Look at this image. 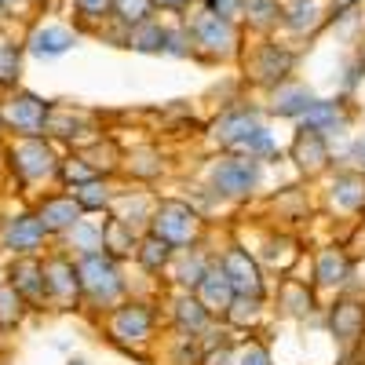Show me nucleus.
I'll return each instance as SVG.
<instances>
[{
    "label": "nucleus",
    "mask_w": 365,
    "mask_h": 365,
    "mask_svg": "<svg viewBox=\"0 0 365 365\" xmlns=\"http://www.w3.org/2000/svg\"><path fill=\"white\" fill-rule=\"evenodd\" d=\"M139 259H143V267L146 270H161L165 267V259H168V241L165 237H150V241H143V249H139Z\"/></svg>",
    "instance_id": "28"
},
{
    "label": "nucleus",
    "mask_w": 365,
    "mask_h": 365,
    "mask_svg": "<svg viewBox=\"0 0 365 365\" xmlns=\"http://www.w3.org/2000/svg\"><path fill=\"white\" fill-rule=\"evenodd\" d=\"M19 314H22V292L15 285H4V289H0V329L15 325Z\"/></svg>",
    "instance_id": "27"
},
{
    "label": "nucleus",
    "mask_w": 365,
    "mask_h": 365,
    "mask_svg": "<svg viewBox=\"0 0 365 365\" xmlns=\"http://www.w3.org/2000/svg\"><path fill=\"white\" fill-rule=\"evenodd\" d=\"M336 201L344 205V208H358V205H365V179L361 175H354V172H347V175H336Z\"/></svg>",
    "instance_id": "23"
},
{
    "label": "nucleus",
    "mask_w": 365,
    "mask_h": 365,
    "mask_svg": "<svg viewBox=\"0 0 365 365\" xmlns=\"http://www.w3.org/2000/svg\"><path fill=\"white\" fill-rule=\"evenodd\" d=\"M212 182H216L223 194H249L259 182V165L252 158H223L212 168Z\"/></svg>",
    "instance_id": "4"
},
{
    "label": "nucleus",
    "mask_w": 365,
    "mask_h": 365,
    "mask_svg": "<svg viewBox=\"0 0 365 365\" xmlns=\"http://www.w3.org/2000/svg\"><path fill=\"white\" fill-rule=\"evenodd\" d=\"M26 4V0H0V8H4V11H15V8H22Z\"/></svg>",
    "instance_id": "37"
},
{
    "label": "nucleus",
    "mask_w": 365,
    "mask_h": 365,
    "mask_svg": "<svg viewBox=\"0 0 365 365\" xmlns=\"http://www.w3.org/2000/svg\"><path fill=\"white\" fill-rule=\"evenodd\" d=\"M311 103H314V99H311V91L303 88V84H289V88H282V91H274V110H278L282 117L307 113Z\"/></svg>",
    "instance_id": "19"
},
{
    "label": "nucleus",
    "mask_w": 365,
    "mask_h": 365,
    "mask_svg": "<svg viewBox=\"0 0 365 365\" xmlns=\"http://www.w3.org/2000/svg\"><path fill=\"white\" fill-rule=\"evenodd\" d=\"M282 22L292 34H314V29L325 22V4L322 0H285L282 4Z\"/></svg>",
    "instance_id": "7"
},
{
    "label": "nucleus",
    "mask_w": 365,
    "mask_h": 365,
    "mask_svg": "<svg viewBox=\"0 0 365 365\" xmlns=\"http://www.w3.org/2000/svg\"><path fill=\"white\" fill-rule=\"evenodd\" d=\"M194 230H197V216H194L187 205L168 201V205L158 208V216H154V234L165 237L168 245H187V241L194 237Z\"/></svg>",
    "instance_id": "3"
},
{
    "label": "nucleus",
    "mask_w": 365,
    "mask_h": 365,
    "mask_svg": "<svg viewBox=\"0 0 365 365\" xmlns=\"http://www.w3.org/2000/svg\"><path fill=\"white\" fill-rule=\"evenodd\" d=\"M241 365H270V358H267V351H263V347H249V351H245V358H241Z\"/></svg>",
    "instance_id": "35"
},
{
    "label": "nucleus",
    "mask_w": 365,
    "mask_h": 365,
    "mask_svg": "<svg viewBox=\"0 0 365 365\" xmlns=\"http://www.w3.org/2000/svg\"><path fill=\"white\" fill-rule=\"evenodd\" d=\"M73 365H84V361H73Z\"/></svg>",
    "instance_id": "38"
},
{
    "label": "nucleus",
    "mask_w": 365,
    "mask_h": 365,
    "mask_svg": "<svg viewBox=\"0 0 365 365\" xmlns=\"http://www.w3.org/2000/svg\"><path fill=\"white\" fill-rule=\"evenodd\" d=\"M77 274H81V285L88 289V296H96L103 303H110L120 289H125V282H120L113 259L110 256H99V252H88L84 263L77 267Z\"/></svg>",
    "instance_id": "2"
},
{
    "label": "nucleus",
    "mask_w": 365,
    "mask_h": 365,
    "mask_svg": "<svg viewBox=\"0 0 365 365\" xmlns=\"http://www.w3.org/2000/svg\"><path fill=\"white\" fill-rule=\"evenodd\" d=\"M81 205L73 201V197H51V201H44V208H41V223L48 227V230H63V227H73V223H81Z\"/></svg>",
    "instance_id": "13"
},
{
    "label": "nucleus",
    "mask_w": 365,
    "mask_h": 365,
    "mask_svg": "<svg viewBox=\"0 0 365 365\" xmlns=\"http://www.w3.org/2000/svg\"><path fill=\"white\" fill-rule=\"evenodd\" d=\"M11 285H15L22 296H29V299H41V296L48 292V285H44V267L34 263V259H19V263L11 267Z\"/></svg>",
    "instance_id": "14"
},
{
    "label": "nucleus",
    "mask_w": 365,
    "mask_h": 365,
    "mask_svg": "<svg viewBox=\"0 0 365 365\" xmlns=\"http://www.w3.org/2000/svg\"><path fill=\"white\" fill-rule=\"evenodd\" d=\"M187 34H190V44L208 51V55H230L237 48V19L197 8L187 19Z\"/></svg>",
    "instance_id": "1"
},
{
    "label": "nucleus",
    "mask_w": 365,
    "mask_h": 365,
    "mask_svg": "<svg viewBox=\"0 0 365 365\" xmlns=\"http://www.w3.org/2000/svg\"><path fill=\"white\" fill-rule=\"evenodd\" d=\"M103 245H110L113 256H125L132 249V237H125V220H113L103 227Z\"/></svg>",
    "instance_id": "29"
},
{
    "label": "nucleus",
    "mask_w": 365,
    "mask_h": 365,
    "mask_svg": "<svg viewBox=\"0 0 365 365\" xmlns=\"http://www.w3.org/2000/svg\"><path fill=\"white\" fill-rule=\"evenodd\" d=\"M190 4H194V0H154V8H161V11H175V15L190 11Z\"/></svg>",
    "instance_id": "34"
},
{
    "label": "nucleus",
    "mask_w": 365,
    "mask_h": 365,
    "mask_svg": "<svg viewBox=\"0 0 365 365\" xmlns=\"http://www.w3.org/2000/svg\"><path fill=\"white\" fill-rule=\"evenodd\" d=\"M4 120H8V125H15L19 132H26V135H37L44 128V120H48V106L41 99H34V96H19V99L8 103Z\"/></svg>",
    "instance_id": "8"
},
{
    "label": "nucleus",
    "mask_w": 365,
    "mask_h": 365,
    "mask_svg": "<svg viewBox=\"0 0 365 365\" xmlns=\"http://www.w3.org/2000/svg\"><path fill=\"white\" fill-rule=\"evenodd\" d=\"M150 325H154V311L146 303H132V307H120L113 318V332L125 340H146L150 336Z\"/></svg>",
    "instance_id": "10"
},
{
    "label": "nucleus",
    "mask_w": 365,
    "mask_h": 365,
    "mask_svg": "<svg viewBox=\"0 0 365 365\" xmlns=\"http://www.w3.org/2000/svg\"><path fill=\"white\" fill-rule=\"evenodd\" d=\"M201 8L216 11V15H227V19H237L241 15V0H197Z\"/></svg>",
    "instance_id": "33"
},
{
    "label": "nucleus",
    "mask_w": 365,
    "mask_h": 365,
    "mask_svg": "<svg viewBox=\"0 0 365 365\" xmlns=\"http://www.w3.org/2000/svg\"><path fill=\"white\" fill-rule=\"evenodd\" d=\"M365 329V307H358V303H336L332 307V332H336L340 340H358Z\"/></svg>",
    "instance_id": "15"
},
{
    "label": "nucleus",
    "mask_w": 365,
    "mask_h": 365,
    "mask_svg": "<svg viewBox=\"0 0 365 365\" xmlns=\"http://www.w3.org/2000/svg\"><path fill=\"white\" fill-rule=\"evenodd\" d=\"M11 161L15 168L22 172V179H41V175H51L55 172V158H51V150L37 139H26L11 150Z\"/></svg>",
    "instance_id": "6"
},
{
    "label": "nucleus",
    "mask_w": 365,
    "mask_h": 365,
    "mask_svg": "<svg viewBox=\"0 0 365 365\" xmlns=\"http://www.w3.org/2000/svg\"><path fill=\"white\" fill-rule=\"evenodd\" d=\"M44 285L51 296H70L81 285V274L66 259H51V263H44Z\"/></svg>",
    "instance_id": "18"
},
{
    "label": "nucleus",
    "mask_w": 365,
    "mask_h": 365,
    "mask_svg": "<svg viewBox=\"0 0 365 365\" xmlns=\"http://www.w3.org/2000/svg\"><path fill=\"white\" fill-rule=\"evenodd\" d=\"M241 15L259 29H270L282 22V0H241Z\"/></svg>",
    "instance_id": "20"
},
{
    "label": "nucleus",
    "mask_w": 365,
    "mask_h": 365,
    "mask_svg": "<svg viewBox=\"0 0 365 365\" xmlns=\"http://www.w3.org/2000/svg\"><path fill=\"white\" fill-rule=\"evenodd\" d=\"M0 11H4V8H0Z\"/></svg>",
    "instance_id": "40"
},
{
    "label": "nucleus",
    "mask_w": 365,
    "mask_h": 365,
    "mask_svg": "<svg viewBox=\"0 0 365 365\" xmlns=\"http://www.w3.org/2000/svg\"><path fill=\"white\" fill-rule=\"evenodd\" d=\"M292 70V51L278 48V44H263L259 48V63H256V77L259 81H282Z\"/></svg>",
    "instance_id": "16"
},
{
    "label": "nucleus",
    "mask_w": 365,
    "mask_h": 365,
    "mask_svg": "<svg viewBox=\"0 0 365 365\" xmlns=\"http://www.w3.org/2000/svg\"><path fill=\"white\" fill-rule=\"evenodd\" d=\"M201 303L208 311H230V303H234V285L227 278V270L223 267H212L205 270V278H201Z\"/></svg>",
    "instance_id": "9"
},
{
    "label": "nucleus",
    "mask_w": 365,
    "mask_h": 365,
    "mask_svg": "<svg viewBox=\"0 0 365 365\" xmlns=\"http://www.w3.org/2000/svg\"><path fill=\"white\" fill-rule=\"evenodd\" d=\"M361 0H329V8H332V15H344V11H351V8H358Z\"/></svg>",
    "instance_id": "36"
},
{
    "label": "nucleus",
    "mask_w": 365,
    "mask_h": 365,
    "mask_svg": "<svg viewBox=\"0 0 365 365\" xmlns=\"http://www.w3.org/2000/svg\"><path fill=\"white\" fill-rule=\"evenodd\" d=\"M22 70V48L19 44H0V84L11 88Z\"/></svg>",
    "instance_id": "26"
},
{
    "label": "nucleus",
    "mask_w": 365,
    "mask_h": 365,
    "mask_svg": "<svg viewBox=\"0 0 365 365\" xmlns=\"http://www.w3.org/2000/svg\"><path fill=\"white\" fill-rule=\"evenodd\" d=\"M77 205L84 212H96V208L106 205V190L99 187V182H81V187H77Z\"/></svg>",
    "instance_id": "32"
},
{
    "label": "nucleus",
    "mask_w": 365,
    "mask_h": 365,
    "mask_svg": "<svg viewBox=\"0 0 365 365\" xmlns=\"http://www.w3.org/2000/svg\"><path fill=\"white\" fill-rule=\"evenodd\" d=\"M73 8L88 22H103V19L113 15V0H73Z\"/></svg>",
    "instance_id": "30"
},
{
    "label": "nucleus",
    "mask_w": 365,
    "mask_h": 365,
    "mask_svg": "<svg viewBox=\"0 0 365 365\" xmlns=\"http://www.w3.org/2000/svg\"><path fill=\"white\" fill-rule=\"evenodd\" d=\"M347 259L340 256V252H325L322 259H318V282L322 285H340V282H347Z\"/></svg>",
    "instance_id": "25"
},
{
    "label": "nucleus",
    "mask_w": 365,
    "mask_h": 365,
    "mask_svg": "<svg viewBox=\"0 0 365 365\" xmlns=\"http://www.w3.org/2000/svg\"><path fill=\"white\" fill-rule=\"evenodd\" d=\"M154 0H113V19L120 22V26H139V22H146V19H154Z\"/></svg>",
    "instance_id": "21"
},
{
    "label": "nucleus",
    "mask_w": 365,
    "mask_h": 365,
    "mask_svg": "<svg viewBox=\"0 0 365 365\" xmlns=\"http://www.w3.org/2000/svg\"><path fill=\"white\" fill-rule=\"evenodd\" d=\"M165 41H168V29L158 19H146L128 29V48L135 51H165Z\"/></svg>",
    "instance_id": "17"
},
{
    "label": "nucleus",
    "mask_w": 365,
    "mask_h": 365,
    "mask_svg": "<svg viewBox=\"0 0 365 365\" xmlns=\"http://www.w3.org/2000/svg\"><path fill=\"white\" fill-rule=\"evenodd\" d=\"M344 365H354V361H344Z\"/></svg>",
    "instance_id": "39"
},
{
    "label": "nucleus",
    "mask_w": 365,
    "mask_h": 365,
    "mask_svg": "<svg viewBox=\"0 0 365 365\" xmlns=\"http://www.w3.org/2000/svg\"><path fill=\"white\" fill-rule=\"evenodd\" d=\"M175 314H179V325L201 329V325H205V318H208V307H205V303H197V299H182Z\"/></svg>",
    "instance_id": "31"
},
{
    "label": "nucleus",
    "mask_w": 365,
    "mask_h": 365,
    "mask_svg": "<svg viewBox=\"0 0 365 365\" xmlns=\"http://www.w3.org/2000/svg\"><path fill=\"white\" fill-rule=\"evenodd\" d=\"M70 48H73V34L66 26H41V29H34V37H29V51L41 55V58L66 55Z\"/></svg>",
    "instance_id": "11"
},
{
    "label": "nucleus",
    "mask_w": 365,
    "mask_h": 365,
    "mask_svg": "<svg viewBox=\"0 0 365 365\" xmlns=\"http://www.w3.org/2000/svg\"><path fill=\"white\" fill-rule=\"evenodd\" d=\"M303 117H307V128H314V132H322V135H325V132H332V128L340 125L336 103H311Z\"/></svg>",
    "instance_id": "24"
},
{
    "label": "nucleus",
    "mask_w": 365,
    "mask_h": 365,
    "mask_svg": "<svg viewBox=\"0 0 365 365\" xmlns=\"http://www.w3.org/2000/svg\"><path fill=\"white\" fill-rule=\"evenodd\" d=\"M223 270H227V278H230V285H234V296H252V299H259L263 278H259V267L249 259V252L230 249V252L223 256Z\"/></svg>",
    "instance_id": "5"
},
{
    "label": "nucleus",
    "mask_w": 365,
    "mask_h": 365,
    "mask_svg": "<svg viewBox=\"0 0 365 365\" xmlns=\"http://www.w3.org/2000/svg\"><path fill=\"white\" fill-rule=\"evenodd\" d=\"M252 128H259V125H256V117L241 110V113H230V117H223V125L216 128V135H220V143H227V146H237V143L245 139Z\"/></svg>",
    "instance_id": "22"
},
{
    "label": "nucleus",
    "mask_w": 365,
    "mask_h": 365,
    "mask_svg": "<svg viewBox=\"0 0 365 365\" xmlns=\"http://www.w3.org/2000/svg\"><path fill=\"white\" fill-rule=\"evenodd\" d=\"M44 230H48V227H44L41 220H34V216H19L15 223H8V234H4V241H8V249L29 252V249H37V245H41Z\"/></svg>",
    "instance_id": "12"
}]
</instances>
